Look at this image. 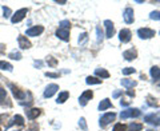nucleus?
<instances>
[{"label": "nucleus", "instance_id": "obj_1", "mask_svg": "<svg viewBox=\"0 0 160 131\" xmlns=\"http://www.w3.org/2000/svg\"><path fill=\"white\" fill-rule=\"evenodd\" d=\"M140 110L139 108H127L124 110V111H122V114H120V118L122 119H128V118H138L140 117Z\"/></svg>", "mask_w": 160, "mask_h": 131}, {"label": "nucleus", "instance_id": "obj_2", "mask_svg": "<svg viewBox=\"0 0 160 131\" xmlns=\"http://www.w3.org/2000/svg\"><path fill=\"white\" fill-rule=\"evenodd\" d=\"M27 12H28V9L27 8H22V9H19V11H16L13 13V16L11 18V22L13 23V24H16V23H19V22H22V20L26 18V15H27Z\"/></svg>", "mask_w": 160, "mask_h": 131}, {"label": "nucleus", "instance_id": "obj_3", "mask_svg": "<svg viewBox=\"0 0 160 131\" xmlns=\"http://www.w3.org/2000/svg\"><path fill=\"white\" fill-rule=\"evenodd\" d=\"M115 118H116V114L115 113H108V114H104L102 118H100V126L102 127H106L107 124H109L111 122H113Z\"/></svg>", "mask_w": 160, "mask_h": 131}, {"label": "nucleus", "instance_id": "obj_4", "mask_svg": "<svg viewBox=\"0 0 160 131\" xmlns=\"http://www.w3.org/2000/svg\"><path fill=\"white\" fill-rule=\"evenodd\" d=\"M138 35L140 39H151L155 36V31L151 28H140L138 29Z\"/></svg>", "mask_w": 160, "mask_h": 131}, {"label": "nucleus", "instance_id": "obj_5", "mask_svg": "<svg viewBox=\"0 0 160 131\" xmlns=\"http://www.w3.org/2000/svg\"><path fill=\"white\" fill-rule=\"evenodd\" d=\"M92 97H93V92L91 91V90H88V91H84L82 95L79 97V103H80V106H86L89 100L92 99Z\"/></svg>", "mask_w": 160, "mask_h": 131}, {"label": "nucleus", "instance_id": "obj_6", "mask_svg": "<svg viewBox=\"0 0 160 131\" xmlns=\"http://www.w3.org/2000/svg\"><path fill=\"white\" fill-rule=\"evenodd\" d=\"M58 90H59V86L58 84H55V83L48 84L47 87H46V91H44V98H51V97H53V95L58 92Z\"/></svg>", "mask_w": 160, "mask_h": 131}, {"label": "nucleus", "instance_id": "obj_7", "mask_svg": "<svg viewBox=\"0 0 160 131\" xmlns=\"http://www.w3.org/2000/svg\"><path fill=\"white\" fill-rule=\"evenodd\" d=\"M131 36H132V34L128 28H123L122 31L119 32V39H120V42H123V43H128L129 40H131Z\"/></svg>", "mask_w": 160, "mask_h": 131}, {"label": "nucleus", "instance_id": "obj_8", "mask_svg": "<svg viewBox=\"0 0 160 131\" xmlns=\"http://www.w3.org/2000/svg\"><path fill=\"white\" fill-rule=\"evenodd\" d=\"M123 18H124V22H126L127 24L133 23V19H135L133 18V9L131 7H127L123 12Z\"/></svg>", "mask_w": 160, "mask_h": 131}, {"label": "nucleus", "instance_id": "obj_9", "mask_svg": "<svg viewBox=\"0 0 160 131\" xmlns=\"http://www.w3.org/2000/svg\"><path fill=\"white\" fill-rule=\"evenodd\" d=\"M44 31V27L43 26H35L27 29V36H39L42 35Z\"/></svg>", "mask_w": 160, "mask_h": 131}, {"label": "nucleus", "instance_id": "obj_10", "mask_svg": "<svg viewBox=\"0 0 160 131\" xmlns=\"http://www.w3.org/2000/svg\"><path fill=\"white\" fill-rule=\"evenodd\" d=\"M18 43H19V47L22 50L31 48V42H29L26 36H23V35H19V36H18Z\"/></svg>", "mask_w": 160, "mask_h": 131}, {"label": "nucleus", "instance_id": "obj_11", "mask_svg": "<svg viewBox=\"0 0 160 131\" xmlns=\"http://www.w3.org/2000/svg\"><path fill=\"white\" fill-rule=\"evenodd\" d=\"M144 122H146V123H149V124L158 126V124H160V118H159V115L148 114V115H146V117H144Z\"/></svg>", "mask_w": 160, "mask_h": 131}, {"label": "nucleus", "instance_id": "obj_12", "mask_svg": "<svg viewBox=\"0 0 160 131\" xmlns=\"http://www.w3.org/2000/svg\"><path fill=\"white\" fill-rule=\"evenodd\" d=\"M9 88H11V91H12V94H13V97L16 98V99H23L24 97H26V92L24 91H22L19 87H16L15 84H9Z\"/></svg>", "mask_w": 160, "mask_h": 131}, {"label": "nucleus", "instance_id": "obj_13", "mask_svg": "<svg viewBox=\"0 0 160 131\" xmlns=\"http://www.w3.org/2000/svg\"><path fill=\"white\" fill-rule=\"evenodd\" d=\"M56 36L59 39H62L63 42H68V40H69V29L59 28L58 31H56Z\"/></svg>", "mask_w": 160, "mask_h": 131}, {"label": "nucleus", "instance_id": "obj_14", "mask_svg": "<svg viewBox=\"0 0 160 131\" xmlns=\"http://www.w3.org/2000/svg\"><path fill=\"white\" fill-rule=\"evenodd\" d=\"M136 56H138V51L135 48H129V50H127V51L123 52V58L126 60H133Z\"/></svg>", "mask_w": 160, "mask_h": 131}, {"label": "nucleus", "instance_id": "obj_15", "mask_svg": "<svg viewBox=\"0 0 160 131\" xmlns=\"http://www.w3.org/2000/svg\"><path fill=\"white\" fill-rule=\"evenodd\" d=\"M40 114H42V110H40V108H31V110H27V118H28L29 120L36 119Z\"/></svg>", "mask_w": 160, "mask_h": 131}, {"label": "nucleus", "instance_id": "obj_16", "mask_svg": "<svg viewBox=\"0 0 160 131\" xmlns=\"http://www.w3.org/2000/svg\"><path fill=\"white\" fill-rule=\"evenodd\" d=\"M104 26H106V29H107V38H112L113 34H115L113 23L111 20H106V22H104Z\"/></svg>", "mask_w": 160, "mask_h": 131}, {"label": "nucleus", "instance_id": "obj_17", "mask_svg": "<svg viewBox=\"0 0 160 131\" xmlns=\"http://www.w3.org/2000/svg\"><path fill=\"white\" fill-rule=\"evenodd\" d=\"M111 107H112V103L109 102V99H103L102 102L99 103V110L100 111H104V110L111 108Z\"/></svg>", "mask_w": 160, "mask_h": 131}, {"label": "nucleus", "instance_id": "obj_18", "mask_svg": "<svg viewBox=\"0 0 160 131\" xmlns=\"http://www.w3.org/2000/svg\"><path fill=\"white\" fill-rule=\"evenodd\" d=\"M95 75H96V76L103 78V79L109 78V72L107 71V70H104V68H96V70H95Z\"/></svg>", "mask_w": 160, "mask_h": 131}, {"label": "nucleus", "instance_id": "obj_19", "mask_svg": "<svg viewBox=\"0 0 160 131\" xmlns=\"http://www.w3.org/2000/svg\"><path fill=\"white\" fill-rule=\"evenodd\" d=\"M68 98H69V92H68V91H63V92H60V94H59V97H58V100H56V102H58L59 104H62V103L66 102Z\"/></svg>", "mask_w": 160, "mask_h": 131}, {"label": "nucleus", "instance_id": "obj_20", "mask_svg": "<svg viewBox=\"0 0 160 131\" xmlns=\"http://www.w3.org/2000/svg\"><path fill=\"white\" fill-rule=\"evenodd\" d=\"M19 124V126H24V118L22 117V115H15L13 119H12V122L9 123L8 126H12V124Z\"/></svg>", "mask_w": 160, "mask_h": 131}, {"label": "nucleus", "instance_id": "obj_21", "mask_svg": "<svg viewBox=\"0 0 160 131\" xmlns=\"http://www.w3.org/2000/svg\"><path fill=\"white\" fill-rule=\"evenodd\" d=\"M0 70H3V71H12L13 67H12L11 63L4 62V60H0Z\"/></svg>", "mask_w": 160, "mask_h": 131}, {"label": "nucleus", "instance_id": "obj_22", "mask_svg": "<svg viewBox=\"0 0 160 131\" xmlns=\"http://www.w3.org/2000/svg\"><path fill=\"white\" fill-rule=\"evenodd\" d=\"M122 84L126 88H131V87H135L138 83L135 82V80H132V79H122Z\"/></svg>", "mask_w": 160, "mask_h": 131}, {"label": "nucleus", "instance_id": "obj_23", "mask_svg": "<svg viewBox=\"0 0 160 131\" xmlns=\"http://www.w3.org/2000/svg\"><path fill=\"white\" fill-rule=\"evenodd\" d=\"M151 76H152L153 80L160 79V68L159 67H152L151 68Z\"/></svg>", "mask_w": 160, "mask_h": 131}, {"label": "nucleus", "instance_id": "obj_24", "mask_svg": "<svg viewBox=\"0 0 160 131\" xmlns=\"http://www.w3.org/2000/svg\"><path fill=\"white\" fill-rule=\"evenodd\" d=\"M87 84H100L102 83V79H98V78H93V76H88L86 79Z\"/></svg>", "mask_w": 160, "mask_h": 131}, {"label": "nucleus", "instance_id": "obj_25", "mask_svg": "<svg viewBox=\"0 0 160 131\" xmlns=\"http://www.w3.org/2000/svg\"><path fill=\"white\" fill-rule=\"evenodd\" d=\"M142 128H143V124H140V123L132 122L131 124H129V130H131V131H140Z\"/></svg>", "mask_w": 160, "mask_h": 131}, {"label": "nucleus", "instance_id": "obj_26", "mask_svg": "<svg viewBox=\"0 0 160 131\" xmlns=\"http://www.w3.org/2000/svg\"><path fill=\"white\" fill-rule=\"evenodd\" d=\"M59 28H63V29H69V27H71V22L69 20H62L59 24Z\"/></svg>", "mask_w": 160, "mask_h": 131}, {"label": "nucleus", "instance_id": "obj_27", "mask_svg": "<svg viewBox=\"0 0 160 131\" xmlns=\"http://www.w3.org/2000/svg\"><path fill=\"white\" fill-rule=\"evenodd\" d=\"M87 40H88V34L84 32V34L80 35V38H79V44H84V43L87 42Z\"/></svg>", "mask_w": 160, "mask_h": 131}, {"label": "nucleus", "instance_id": "obj_28", "mask_svg": "<svg viewBox=\"0 0 160 131\" xmlns=\"http://www.w3.org/2000/svg\"><path fill=\"white\" fill-rule=\"evenodd\" d=\"M79 126H80V127H82V130H84V131H87V130H88L87 123H86V119H84V118H80V120H79Z\"/></svg>", "mask_w": 160, "mask_h": 131}, {"label": "nucleus", "instance_id": "obj_29", "mask_svg": "<svg viewBox=\"0 0 160 131\" xmlns=\"http://www.w3.org/2000/svg\"><path fill=\"white\" fill-rule=\"evenodd\" d=\"M9 58L13 59V60H20L22 59V54L20 52H11L9 54Z\"/></svg>", "mask_w": 160, "mask_h": 131}, {"label": "nucleus", "instance_id": "obj_30", "mask_svg": "<svg viewBox=\"0 0 160 131\" xmlns=\"http://www.w3.org/2000/svg\"><path fill=\"white\" fill-rule=\"evenodd\" d=\"M149 19H152V20H160V12H158V11L151 12V15H149Z\"/></svg>", "mask_w": 160, "mask_h": 131}, {"label": "nucleus", "instance_id": "obj_31", "mask_svg": "<svg viewBox=\"0 0 160 131\" xmlns=\"http://www.w3.org/2000/svg\"><path fill=\"white\" fill-rule=\"evenodd\" d=\"M96 34H98V42L100 43V42H102V40H103V31H102V28H100V27H96Z\"/></svg>", "mask_w": 160, "mask_h": 131}, {"label": "nucleus", "instance_id": "obj_32", "mask_svg": "<svg viewBox=\"0 0 160 131\" xmlns=\"http://www.w3.org/2000/svg\"><path fill=\"white\" fill-rule=\"evenodd\" d=\"M135 72V68L133 67H127V68H123V75H131Z\"/></svg>", "mask_w": 160, "mask_h": 131}, {"label": "nucleus", "instance_id": "obj_33", "mask_svg": "<svg viewBox=\"0 0 160 131\" xmlns=\"http://www.w3.org/2000/svg\"><path fill=\"white\" fill-rule=\"evenodd\" d=\"M113 131H126V126L122 123H118V124H115Z\"/></svg>", "mask_w": 160, "mask_h": 131}, {"label": "nucleus", "instance_id": "obj_34", "mask_svg": "<svg viewBox=\"0 0 160 131\" xmlns=\"http://www.w3.org/2000/svg\"><path fill=\"white\" fill-rule=\"evenodd\" d=\"M6 98H7V91L2 87V86H0V100L6 99Z\"/></svg>", "mask_w": 160, "mask_h": 131}, {"label": "nucleus", "instance_id": "obj_35", "mask_svg": "<svg viewBox=\"0 0 160 131\" xmlns=\"http://www.w3.org/2000/svg\"><path fill=\"white\" fill-rule=\"evenodd\" d=\"M3 12H4V18L11 16V9H9L8 7H3Z\"/></svg>", "mask_w": 160, "mask_h": 131}, {"label": "nucleus", "instance_id": "obj_36", "mask_svg": "<svg viewBox=\"0 0 160 131\" xmlns=\"http://www.w3.org/2000/svg\"><path fill=\"white\" fill-rule=\"evenodd\" d=\"M47 62H48L49 66H56V59H53L52 56H49V58L47 59Z\"/></svg>", "mask_w": 160, "mask_h": 131}, {"label": "nucleus", "instance_id": "obj_37", "mask_svg": "<svg viewBox=\"0 0 160 131\" xmlns=\"http://www.w3.org/2000/svg\"><path fill=\"white\" fill-rule=\"evenodd\" d=\"M46 76H48V78H58L59 74H56V72H46Z\"/></svg>", "mask_w": 160, "mask_h": 131}, {"label": "nucleus", "instance_id": "obj_38", "mask_svg": "<svg viewBox=\"0 0 160 131\" xmlns=\"http://www.w3.org/2000/svg\"><path fill=\"white\" fill-rule=\"evenodd\" d=\"M122 94H123V91H115V92L112 94V97H113V98H119Z\"/></svg>", "mask_w": 160, "mask_h": 131}, {"label": "nucleus", "instance_id": "obj_39", "mask_svg": "<svg viewBox=\"0 0 160 131\" xmlns=\"http://www.w3.org/2000/svg\"><path fill=\"white\" fill-rule=\"evenodd\" d=\"M120 104H122V106H128V102H127V100H122Z\"/></svg>", "mask_w": 160, "mask_h": 131}, {"label": "nucleus", "instance_id": "obj_40", "mask_svg": "<svg viewBox=\"0 0 160 131\" xmlns=\"http://www.w3.org/2000/svg\"><path fill=\"white\" fill-rule=\"evenodd\" d=\"M43 63L42 62H35V66H39V67H40V66H42Z\"/></svg>", "mask_w": 160, "mask_h": 131}, {"label": "nucleus", "instance_id": "obj_41", "mask_svg": "<svg viewBox=\"0 0 160 131\" xmlns=\"http://www.w3.org/2000/svg\"><path fill=\"white\" fill-rule=\"evenodd\" d=\"M147 131H153V130H147Z\"/></svg>", "mask_w": 160, "mask_h": 131}, {"label": "nucleus", "instance_id": "obj_42", "mask_svg": "<svg viewBox=\"0 0 160 131\" xmlns=\"http://www.w3.org/2000/svg\"><path fill=\"white\" fill-rule=\"evenodd\" d=\"M0 131H2V130H0Z\"/></svg>", "mask_w": 160, "mask_h": 131}]
</instances>
